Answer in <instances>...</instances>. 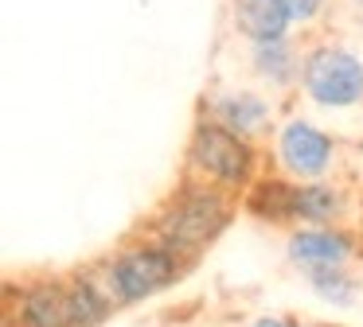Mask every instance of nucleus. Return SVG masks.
I'll use <instances>...</instances> for the list:
<instances>
[{"label":"nucleus","instance_id":"20e7f679","mask_svg":"<svg viewBox=\"0 0 363 327\" xmlns=\"http://www.w3.org/2000/svg\"><path fill=\"white\" fill-rule=\"evenodd\" d=\"M297 90L320 109L363 105V59L336 39H320L301 51Z\"/></svg>","mask_w":363,"mask_h":327},{"label":"nucleus","instance_id":"aec40b11","mask_svg":"<svg viewBox=\"0 0 363 327\" xmlns=\"http://www.w3.org/2000/svg\"><path fill=\"white\" fill-rule=\"evenodd\" d=\"M328 327H340V323H328Z\"/></svg>","mask_w":363,"mask_h":327},{"label":"nucleus","instance_id":"ddd939ff","mask_svg":"<svg viewBox=\"0 0 363 327\" xmlns=\"http://www.w3.org/2000/svg\"><path fill=\"white\" fill-rule=\"evenodd\" d=\"M242 210L258 222L289 226V179L285 176H258L242 195Z\"/></svg>","mask_w":363,"mask_h":327},{"label":"nucleus","instance_id":"1a4fd4ad","mask_svg":"<svg viewBox=\"0 0 363 327\" xmlns=\"http://www.w3.org/2000/svg\"><path fill=\"white\" fill-rule=\"evenodd\" d=\"M347 191L324 179H289V226H344Z\"/></svg>","mask_w":363,"mask_h":327},{"label":"nucleus","instance_id":"9b49d317","mask_svg":"<svg viewBox=\"0 0 363 327\" xmlns=\"http://www.w3.org/2000/svg\"><path fill=\"white\" fill-rule=\"evenodd\" d=\"M67 300H63V327H102L113 316V300L106 292L102 277L94 269H79L71 277H63Z\"/></svg>","mask_w":363,"mask_h":327},{"label":"nucleus","instance_id":"2eb2a0df","mask_svg":"<svg viewBox=\"0 0 363 327\" xmlns=\"http://www.w3.org/2000/svg\"><path fill=\"white\" fill-rule=\"evenodd\" d=\"M281 8H285V16H289L293 31H308L328 16L332 0H281Z\"/></svg>","mask_w":363,"mask_h":327},{"label":"nucleus","instance_id":"7ed1b4c3","mask_svg":"<svg viewBox=\"0 0 363 327\" xmlns=\"http://www.w3.org/2000/svg\"><path fill=\"white\" fill-rule=\"evenodd\" d=\"M188 269L191 265L184 257H176L157 238L141 234V238L125 241L121 249H113L94 272L102 277L113 308H133V304H145L152 296L168 292L172 285H180V277Z\"/></svg>","mask_w":363,"mask_h":327},{"label":"nucleus","instance_id":"0eeeda50","mask_svg":"<svg viewBox=\"0 0 363 327\" xmlns=\"http://www.w3.org/2000/svg\"><path fill=\"white\" fill-rule=\"evenodd\" d=\"M355 253H359V241L344 226H293L289 241H285V257L301 272L340 269V265H352Z\"/></svg>","mask_w":363,"mask_h":327},{"label":"nucleus","instance_id":"f8f14e48","mask_svg":"<svg viewBox=\"0 0 363 327\" xmlns=\"http://www.w3.org/2000/svg\"><path fill=\"white\" fill-rule=\"evenodd\" d=\"M227 23L242 43H269L293 35L281 0H227Z\"/></svg>","mask_w":363,"mask_h":327},{"label":"nucleus","instance_id":"6e6552de","mask_svg":"<svg viewBox=\"0 0 363 327\" xmlns=\"http://www.w3.org/2000/svg\"><path fill=\"white\" fill-rule=\"evenodd\" d=\"M63 300H67L63 277L9 285L4 319H12L16 327H63Z\"/></svg>","mask_w":363,"mask_h":327},{"label":"nucleus","instance_id":"9d476101","mask_svg":"<svg viewBox=\"0 0 363 327\" xmlns=\"http://www.w3.org/2000/svg\"><path fill=\"white\" fill-rule=\"evenodd\" d=\"M246 47V70L250 78L269 93H293L301 74V47L297 39H269V43H242Z\"/></svg>","mask_w":363,"mask_h":327},{"label":"nucleus","instance_id":"4468645a","mask_svg":"<svg viewBox=\"0 0 363 327\" xmlns=\"http://www.w3.org/2000/svg\"><path fill=\"white\" fill-rule=\"evenodd\" d=\"M305 280L324 304H332V308H347V304L355 300V292H359V280L347 272V265H340V269H308Z\"/></svg>","mask_w":363,"mask_h":327},{"label":"nucleus","instance_id":"6ab92c4d","mask_svg":"<svg viewBox=\"0 0 363 327\" xmlns=\"http://www.w3.org/2000/svg\"><path fill=\"white\" fill-rule=\"evenodd\" d=\"M160 327H176V323H160Z\"/></svg>","mask_w":363,"mask_h":327},{"label":"nucleus","instance_id":"f3484780","mask_svg":"<svg viewBox=\"0 0 363 327\" xmlns=\"http://www.w3.org/2000/svg\"><path fill=\"white\" fill-rule=\"evenodd\" d=\"M347 4H352V8H359V12H363V0H347Z\"/></svg>","mask_w":363,"mask_h":327},{"label":"nucleus","instance_id":"39448f33","mask_svg":"<svg viewBox=\"0 0 363 327\" xmlns=\"http://www.w3.org/2000/svg\"><path fill=\"white\" fill-rule=\"evenodd\" d=\"M336 140L305 117H289L274 129V160L285 179H324L336 168Z\"/></svg>","mask_w":363,"mask_h":327},{"label":"nucleus","instance_id":"423d86ee","mask_svg":"<svg viewBox=\"0 0 363 327\" xmlns=\"http://www.w3.org/2000/svg\"><path fill=\"white\" fill-rule=\"evenodd\" d=\"M199 113L219 121L223 129L238 132L246 140H266L277 129V101L266 98L254 86H223V90H207L199 101Z\"/></svg>","mask_w":363,"mask_h":327},{"label":"nucleus","instance_id":"f03ea898","mask_svg":"<svg viewBox=\"0 0 363 327\" xmlns=\"http://www.w3.org/2000/svg\"><path fill=\"white\" fill-rule=\"evenodd\" d=\"M184 176L196 179V183L219 187V191L238 199L262 176V148L254 140L238 137V132L223 129L211 117L196 113L188 148H184Z\"/></svg>","mask_w":363,"mask_h":327},{"label":"nucleus","instance_id":"f257e3e1","mask_svg":"<svg viewBox=\"0 0 363 327\" xmlns=\"http://www.w3.org/2000/svg\"><path fill=\"white\" fill-rule=\"evenodd\" d=\"M235 210H238L235 195L219 191V187H207V183H196V179L184 176L180 187L149 218L145 234L157 238L160 246H168L188 265H196L227 234V226L235 222Z\"/></svg>","mask_w":363,"mask_h":327},{"label":"nucleus","instance_id":"a211bd4d","mask_svg":"<svg viewBox=\"0 0 363 327\" xmlns=\"http://www.w3.org/2000/svg\"><path fill=\"white\" fill-rule=\"evenodd\" d=\"M0 327H16V323H12V319H0Z\"/></svg>","mask_w":363,"mask_h":327},{"label":"nucleus","instance_id":"dca6fc26","mask_svg":"<svg viewBox=\"0 0 363 327\" xmlns=\"http://www.w3.org/2000/svg\"><path fill=\"white\" fill-rule=\"evenodd\" d=\"M254 327H305V323L293 319V316H258V319H254Z\"/></svg>","mask_w":363,"mask_h":327}]
</instances>
